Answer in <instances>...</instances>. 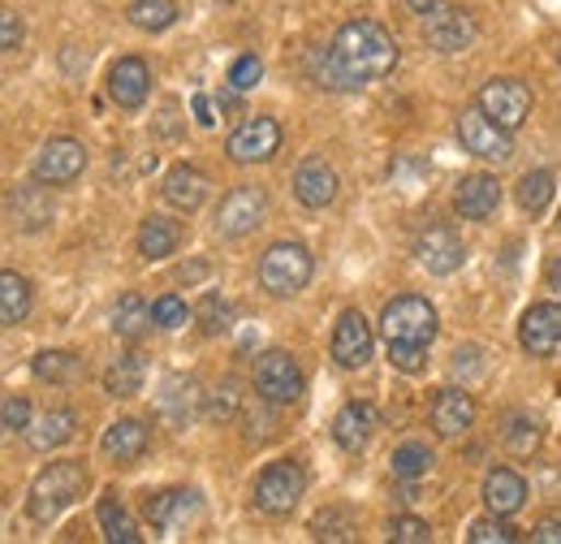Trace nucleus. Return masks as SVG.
<instances>
[{"label":"nucleus","instance_id":"f257e3e1","mask_svg":"<svg viewBox=\"0 0 561 544\" xmlns=\"http://www.w3.org/2000/svg\"><path fill=\"white\" fill-rule=\"evenodd\" d=\"M393 66H398L393 35L380 22H371V18H354V22H346L333 35V44L316 57V78L329 91H358V87L385 78Z\"/></svg>","mask_w":561,"mask_h":544},{"label":"nucleus","instance_id":"f03ea898","mask_svg":"<svg viewBox=\"0 0 561 544\" xmlns=\"http://www.w3.org/2000/svg\"><path fill=\"white\" fill-rule=\"evenodd\" d=\"M87 492V467L73 463V458H61V463H48L35 484H31V497H26V514L35 523H53L61 510H70L73 501Z\"/></svg>","mask_w":561,"mask_h":544},{"label":"nucleus","instance_id":"7ed1b4c3","mask_svg":"<svg viewBox=\"0 0 561 544\" xmlns=\"http://www.w3.org/2000/svg\"><path fill=\"white\" fill-rule=\"evenodd\" d=\"M311 251L302 242H277L264 251L260 260V285L273 294V298H294L307 281H311Z\"/></svg>","mask_w":561,"mask_h":544},{"label":"nucleus","instance_id":"20e7f679","mask_svg":"<svg viewBox=\"0 0 561 544\" xmlns=\"http://www.w3.org/2000/svg\"><path fill=\"white\" fill-rule=\"evenodd\" d=\"M380 333L385 341H415L427 345L436 338V307L420 294H402L380 311Z\"/></svg>","mask_w":561,"mask_h":544},{"label":"nucleus","instance_id":"39448f33","mask_svg":"<svg viewBox=\"0 0 561 544\" xmlns=\"http://www.w3.org/2000/svg\"><path fill=\"white\" fill-rule=\"evenodd\" d=\"M480 109L489 113L501 131L514 135V131L531 117V91H527V82H518V78H489V82L480 87Z\"/></svg>","mask_w":561,"mask_h":544},{"label":"nucleus","instance_id":"423d86ee","mask_svg":"<svg viewBox=\"0 0 561 544\" xmlns=\"http://www.w3.org/2000/svg\"><path fill=\"white\" fill-rule=\"evenodd\" d=\"M302 488H307V476H302V467L298 463H273V467H264L260 479H255V506L264 510V514H289L294 506H298V497H302Z\"/></svg>","mask_w":561,"mask_h":544},{"label":"nucleus","instance_id":"0eeeda50","mask_svg":"<svg viewBox=\"0 0 561 544\" xmlns=\"http://www.w3.org/2000/svg\"><path fill=\"white\" fill-rule=\"evenodd\" d=\"M458 143H462L471 156L492 160V165H505V160L514 156V138H510V131H501L480 104L467 109V113L458 117Z\"/></svg>","mask_w":561,"mask_h":544},{"label":"nucleus","instance_id":"6e6552de","mask_svg":"<svg viewBox=\"0 0 561 544\" xmlns=\"http://www.w3.org/2000/svg\"><path fill=\"white\" fill-rule=\"evenodd\" d=\"M264 216H268V195L260 186H238L216 207V234L220 238H247L251 229L264 225Z\"/></svg>","mask_w":561,"mask_h":544},{"label":"nucleus","instance_id":"1a4fd4ad","mask_svg":"<svg viewBox=\"0 0 561 544\" xmlns=\"http://www.w3.org/2000/svg\"><path fill=\"white\" fill-rule=\"evenodd\" d=\"M255 389L273 407H294L302 398V372H298V363L285 350H268L255 363Z\"/></svg>","mask_w":561,"mask_h":544},{"label":"nucleus","instance_id":"9d476101","mask_svg":"<svg viewBox=\"0 0 561 544\" xmlns=\"http://www.w3.org/2000/svg\"><path fill=\"white\" fill-rule=\"evenodd\" d=\"M87 169V147L78 138H48L35 156V182L44 186H70Z\"/></svg>","mask_w":561,"mask_h":544},{"label":"nucleus","instance_id":"9b49d317","mask_svg":"<svg viewBox=\"0 0 561 544\" xmlns=\"http://www.w3.org/2000/svg\"><path fill=\"white\" fill-rule=\"evenodd\" d=\"M225 151H229V160H238V165H264V160H273L280 151V126L273 117H251V122H242V126L229 135Z\"/></svg>","mask_w":561,"mask_h":544},{"label":"nucleus","instance_id":"f8f14e48","mask_svg":"<svg viewBox=\"0 0 561 544\" xmlns=\"http://www.w3.org/2000/svg\"><path fill=\"white\" fill-rule=\"evenodd\" d=\"M423 44L432 48V53H462V48H471L476 44V18L467 13V9H440V13H432V18H423Z\"/></svg>","mask_w":561,"mask_h":544},{"label":"nucleus","instance_id":"ddd939ff","mask_svg":"<svg viewBox=\"0 0 561 544\" xmlns=\"http://www.w3.org/2000/svg\"><path fill=\"white\" fill-rule=\"evenodd\" d=\"M415 256H420V264L432 276H449V272L462 269L467 247H462V238L449 225H427L420 238H415Z\"/></svg>","mask_w":561,"mask_h":544},{"label":"nucleus","instance_id":"4468645a","mask_svg":"<svg viewBox=\"0 0 561 544\" xmlns=\"http://www.w3.org/2000/svg\"><path fill=\"white\" fill-rule=\"evenodd\" d=\"M371 325H367V316L363 311H342L337 316V325H333V359H337V367H363L367 359H371Z\"/></svg>","mask_w":561,"mask_h":544},{"label":"nucleus","instance_id":"2eb2a0df","mask_svg":"<svg viewBox=\"0 0 561 544\" xmlns=\"http://www.w3.org/2000/svg\"><path fill=\"white\" fill-rule=\"evenodd\" d=\"M337 169L329 165V160H320V156H311V160H302L298 165V173H294V200L302 207H329L337 200Z\"/></svg>","mask_w":561,"mask_h":544},{"label":"nucleus","instance_id":"dca6fc26","mask_svg":"<svg viewBox=\"0 0 561 544\" xmlns=\"http://www.w3.org/2000/svg\"><path fill=\"white\" fill-rule=\"evenodd\" d=\"M518 341L527 354H540V359L561 350V303H536L518 325Z\"/></svg>","mask_w":561,"mask_h":544},{"label":"nucleus","instance_id":"f3484780","mask_svg":"<svg viewBox=\"0 0 561 544\" xmlns=\"http://www.w3.org/2000/svg\"><path fill=\"white\" fill-rule=\"evenodd\" d=\"M147 523L156 528V532H178L182 523H191L195 514H199V492H191V488H169V492H156V497H147Z\"/></svg>","mask_w":561,"mask_h":544},{"label":"nucleus","instance_id":"a211bd4d","mask_svg":"<svg viewBox=\"0 0 561 544\" xmlns=\"http://www.w3.org/2000/svg\"><path fill=\"white\" fill-rule=\"evenodd\" d=\"M376 428H380V410L371 407V403H346V407L337 410V419H333V441L342 450L358 454V450H367Z\"/></svg>","mask_w":561,"mask_h":544},{"label":"nucleus","instance_id":"6ab92c4d","mask_svg":"<svg viewBox=\"0 0 561 544\" xmlns=\"http://www.w3.org/2000/svg\"><path fill=\"white\" fill-rule=\"evenodd\" d=\"M496 204H501V182L492 173H471L454 191V212L467 216V220H489Z\"/></svg>","mask_w":561,"mask_h":544},{"label":"nucleus","instance_id":"aec40b11","mask_svg":"<svg viewBox=\"0 0 561 544\" xmlns=\"http://www.w3.org/2000/svg\"><path fill=\"white\" fill-rule=\"evenodd\" d=\"M151 91V69L142 57H122L117 66L108 69V95L122 104V109H139Z\"/></svg>","mask_w":561,"mask_h":544},{"label":"nucleus","instance_id":"412c9836","mask_svg":"<svg viewBox=\"0 0 561 544\" xmlns=\"http://www.w3.org/2000/svg\"><path fill=\"white\" fill-rule=\"evenodd\" d=\"M164 200L178 212H199L208 200V173L195 169V165H173L164 173Z\"/></svg>","mask_w":561,"mask_h":544},{"label":"nucleus","instance_id":"4be33fe9","mask_svg":"<svg viewBox=\"0 0 561 544\" xmlns=\"http://www.w3.org/2000/svg\"><path fill=\"white\" fill-rule=\"evenodd\" d=\"M484 506L492 514H518L527 506V479L514 467H492L484 479Z\"/></svg>","mask_w":561,"mask_h":544},{"label":"nucleus","instance_id":"5701e85b","mask_svg":"<svg viewBox=\"0 0 561 544\" xmlns=\"http://www.w3.org/2000/svg\"><path fill=\"white\" fill-rule=\"evenodd\" d=\"M471 419H476V407H471V398L462 389H440L432 398V428H436V437L454 441V437H462L471 428Z\"/></svg>","mask_w":561,"mask_h":544},{"label":"nucleus","instance_id":"b1692460","mask_svg":"<svg viewBox=\"0 0 561 544\" xmlns=\"http://www.w3.org/2000/svg\"><path fill=\"white\" fill-rule=\"evenodd\" d=\"M147 423L139 419H117L108 432H104V441H100V450H104V458H113V463H139L142 454H147Z\"/></svg>","mask_w":561,"mask_h":544},{"label":"nucleus","instance_id":"393cba45","mask_svg":"<svg viewBox=\"0 0 561 544\" xmlns=\"http://www.w3.org/2000/svg\"><path fill=\"white\" fill-rule=\"evenodd\" d=\"M182 247V225L169 216H147L139 229V251L142 260H164Z\"/></svg>","mask_w":561,"mask_h":544},{"label":"nucleus","instance_id":"a878e982","mask_svg":"<svg viewBox=\"0 0 561 544\" xmlns=\"http://www.w3.org/2000/svg\"><path fill=\"white\" fill-rule=\"evenodd\" d=\"M540 437H545V423L531 419L527 410H514V415H505V423H501V441H505V450L518 454V458L536 454V450H540Z\"/></svg>","mask_w":561,"mask_h":544},{"label":"nucleus","instance_id":"bb28decb","mask_svg":"<svg viewBox=\"0 0 561 544\" xmlns=\"http://www.w3.org/2000/svg\"><path fill=\"white\" fill-rule=\"evenodd\" d=\"M100 532H104V541L108 544H142V532H139V523L126 514V506L108 492L104 501H100Z\"/></svg>","mask_w":561,"mask_h":544},{"label":"nucleus","instance_id":"cd10ccee","mask_svg":"<svg viewBox=\"0 0 561 544\" xmlns=\"http://www.w3.org/2000/svg\"><path fill=\"white\" fill-rule=\"evenodd\" d=\"M31 316V281L22 272H0V325H22Z\"/></svg>","mask_w":561,"mask_h":544},{"label":"nucleus","instance_id":"c85d7f7f","mask_svg":"<svg viewBox=\"0 0 561 544\" xmlns=\"http://www.w3.org/2000/svg\"><path fill=\"white\" fill-rule=\"evenodd\" d=\"M9 204H13V216H18L22 229H44L53 220V200H48L44 182L39 186H18Z\"/></svg>","mask_w":561,"mask_h":544},{"label":"nucleus","instance_id":"c756f323","mask_svg":"<svg viewBox=\"0 0 561 544\" xmlns=\"http://www.w3.org/2000/svg\"><path fill=\"white\" fill-rule=\"evenodd\" d=\"M73 428H78V415L66 407H57V410H48L35 428H26V437H31V445L35 450H57V445H66L73 437Z\"/></svg>","mask_w":561,"mask_h":544},{"label":"nucleus","instance_id":"7c9ffc66","mask_svg":"<svg viewBox=\"0 0 561 544\" xmlns=\"http://www.w3.org/2000/svg\"><path fill=\"white\" fill-rule=\"evenodd\" d=\"M553 173L549 169H531V173H523L518 178V207L527 212V216H540L545 207L553 204Z\"/></svg>","mask_w":561,"mask_h":544},{"label":"nucleus","instance_id":"2f4dec72","mask_svg":"<svg viewBox=\"0 0 561 544\" xmlns=\"http://www.w3.org/2000/svg\"><path fill=\"white\" fill-rule=\"evenodd\" d=\"M142 376H147V367H142L139 354H122V359L104 372V389H108L113 398H135L142 389Z\"/></svg>","mask_w":561,"mask_h":544},{"label":"nucleus","instance_id":"473e14b6","mask_svg":"<svg viewBox=\"0 0 561 544\" xmlns=\"http://www.w3.org/2000/svg\"><path fill=\"white\" fill-rule=\"evenodd\" d=\"M147 325H151V307L142 303L139 294H126V298L117 303V311H113V333L126 341H135L147 333Z\"/></svg>","mask_w":561,"mask_h":544},{"label":"nucleus","instance_id":"72a5a7b5","mask_svg":"<svg viewBox=\"0 0 561 544\" xmlns=\"http://www.w3.org/2000/svg\"><path fill=\"white\" fill-rule=\"evenodd\" d=\"M126 18L139 26V31H169L173 22H178V4L173 0H130V9H126Z\"/></svg>","mask_w":561,"mask_h":544},{"label":"nucleus","instance_id":"f704fd0d","mask_svg":"<svg viewBox=\"0 0 561 544\" xmlns=\"http://www.w3.org/2000/svg\"><path fill=\"white\" fill-rule=\"evenodd\" d=\"M78 354L70 350H44V354H35V363H31V372L39 376V381H48V385H66L78 376Z\"/></svg>","mask_w":561,"mask_h":544},{"label":"nucleus","instance_id":"c9c22d12","mask_svg":"<svg viewBox=\"0 0 561 544\" xmlns=\"http://www.w3.org/2000/svg\"><path fill=\"white\" fill-rule=\"evenodd\" d=\"M164 389H169V394L160 398L164 415H169V419H178V423H186V419L195 415V407H199V385H195V381H182V376H173Z\"/></svg>","mask_w":561,"mask_h":544},{"label":"nucleus","instance_id":"e433bc0d","mask_svg":"<svg viewBox=\"0 0 561 544\" xmlns=\"http://www.w3.org/2000/svg\"><path fill=\"white\" fill-rule=\"evenodd\" d=\"M432 450L427 445H420V441H407V445H398L393 450V476H402V479H420L432 472Z\"/></svg>","mask_w":561,"mask_h":544},{"label":"nucleus","instance_id":"4c0bfd02","mask_svg":"<svg viewBox=\"0 0 561 544\" xmlns=\"http://www.w3.org/2000/svg\"><path fill=\"white\" fill-rule=\"evenodd\" d=\"M467 541L471 544H514L518 541V532H514L510 514H492L489 510V519H476V523H471Z\"/></svg>","mask_w":561,"mask_h":544},{"label":"nucleus","instance_id":"58836bf2","mask_svg":"<svg viewBox=\"0 0 561 544\" xmlns=\"http://www.w3.org/2000/svg\"><path fill=\"white\" fill-rule=\"evenodd\" d=\"M311 536L316 541H354V519L351 510H320L316 519H311Z\"/></svg>","mask_w":561,"mask_h":544},{"label":"nucleus","instance_id":"ea45409f","mask_svg":"<svg viewBox=\"0 0 561 544\" xmlns=\"http://www.w3.org/2000/svg\"><path fill=\"white\" fill-rule=\"evenodd\" d=\"M195 320H199V329L216 338V333H225L229 329V320H233V307L220 298V294H204V303L195 307Z\"/></svg>","mask_w":561,"mask_h":544},{"label":"nucleus","instance_id":"a19ab883","mask_svg":"<svg viewBox=\"0 0 561 544\" xmlns=\"http://www.w3.org/2000/svg\"><path fill=\"white\" fill-rule=\"evenodd\" d=\"M186 303L178 298V294H160L156 303H151V325H160V329H182L186 325Z\"/></svg>","mask_w":561,"mask_h":544},{"label":"nucleus","instance_id":"79ce46f5","mask_svg":"<svg viewBox=\"0 0 561 544\" xmlns=\"http://www.w3.org/2000/svg\"><path fill=\"white\" fill-rule=\"evenodd\" d=\"M389 541H398V544H427L432 541V528L423 523V519H393L389 523Z\"/></svg>","mask_w":561,"mask_h":544},{"label":"nucleus","instance_id":"37998d69","mask_svg":"<svg viewBox=\"0 0 561 544\" xmlns=\"http://www.w3.org/2000/svg\"><path fill=\"white\" fill-rule=\"evenodd\" d=\"M427 345H415V341H389V359H393V367L398 372H423V354Z\"/></svg>","mask_w":561,"mask_h":544},{"label":"nucleus","instance_id":"c03bdc74","mask_svg":"<svg viewBox=\"0 0 561 544\" xmlns=\"http://www.w3.org/2000/svg\"><path fill=\"white\" fill-rule=\"evenodd\" d=\"M260 78H264V61L260 57H238L233 69H229V87L233 91H251Z\"/></svg>","mask_w":561,"mask_h":544},{"label":"nucleus","instance_id":"a18cd8bd","mask_svg":"<svg viewBox=\"0 0 561 544\" xmlns=\"http://www.w3.org/2000/svg\"><path fill=\"white\" fill-rule=\"evenodd\" d=\"M238 403H242V394H238V381H225V385L211 394L208 415H211V419H229V415L238 410Z\"/></svg>","mask_w":561,"mask_h":544},{"label":"nucleus","instance_id":"49530a36","mask_svg":"<svg viewBox=\"0 0 561 544\" xmlns=\"http://www.w3.org/2000/svg\"><path fill=\"white\" fill-rule=\"evenodd\" d=\"M0 428L26 432V428H31V403H26V398H9V403L0 407Z\"/></svg>","mask_w":561,"mask_h":544},{"label":"nucleus","instance_id":"de8ad7c7","mask_svg":"<svg viewBox=\"0 0 561 544\" xmlns=\"http://www.w3.org/2000/svg\"><path fill=\"white\" fill-rule=\"evenodd\" d=\"M22 35H26V26H22V18H18L13 9H0V53H9V48H18V44H22Z\"/></svg>","mask_w":561,"mask_h":544},{"label":"nucleus","instance_id":"09e8293b","mask_svg":"<svg viewBox=\"0 0 561 544\" xmlns=\"http://www.w3.org/2000/svg\"><path fill=\"white\" fill-rule=\"evenodd\" d=\"M268 407H273V403L264 398V407L247 415V423H251V432H247V437H251V441H268V437H273V428H277V423H273V410Z\"/></svg>","mask_w":561,"mask_h":544},{"label":"nucleus","instance_id":"8fccbe9b","mask_svg":"<svg viewBox=\"0 0 561 544\" xmlns=\"http://www.w3.org/2000/svg\"><path fill=\"white\" fill-rule=\"evenodd\" d=\"M531 541L536 544H561V523L558 519H545V523L531 532Z\"/></svg>","mask_w":561,"mask_h":544},{"label":"nucleus","instance_id":"3c124183","mask_svg":"<svg viewBox=\"0 0 561 544\" xmlns=\"http://www.w3.org/2000/svg\"><path fill=\"white\" fill-rule=\"evenodd\" d=\"M407 4H411V9L420 13V18H432V13H440V9L449 4V0H407Z\"/></svg>","mask_w":561,"mask_h":544},{"label":"nucleus","instance_id":"603ef678","mask_svg":"<svg viewBox=\"0 0 561 544\" xmlns=\"http://www.w3.org/2000/svg\"><path fill=\"white\" fill-rule=\"evenodd\" d=\"M191 109H195V122H199V126H211V122H216V117H211L208 95H195V104H191Z\"/></svg>","mask_w":561,"mask_h":544},{"label":"nucleus","instance_id":"864d4df0","mask_svg":"<svg viewBox=\"0 0 561 544\" xmlns=\"http://www.w3.org/2000/svg\"><path fill=\"white\" fill-rule=\"evenodd\" d=\"M549 290H553V294H561V256H558V260H549Z\"/></svg>","mask_w":561,"mask_h":544}]
</instances>
